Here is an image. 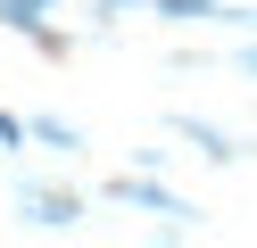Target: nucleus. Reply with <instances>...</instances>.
Returning <instances> with one entry per match:
<instances>
[{"label":"nucleus","mask_w":257,"mask_h":248,"mask_svg":"<svg viewBox=\"0 0 257 248\" xmlns=\"http://www.w3.org/2000/svg\"><path fill=\"white\" fill-rule=\"evenodd\" d=\"M108 198H116V207H133V215H166V223H191V215H199V207H183V198H174L166 182L150 174V165L116 174V182H108Z\"/></svg>","instance_id":"1"},{"label":"nucleus","mask_w":257,"mask_h":248,"mask_svg":"<svg viewBox=\"0 0 257 248\" xmlns=\"http://www.w3.org/2000/svg\"><path fill=\"white\" fill-rule=\"evenodd\" d=\"M0 25L17 33V42H34L42 58H67V33L50 25V0H0Z\"/></svg>","instance_id":"2"},{"label":"nucleus","mask_w":257,"mask_h":248,"mask_svg":"<svg viewBox=\"0 0 257 248\" xmlns=\"http://www.w3.org/2000/svg\"><path fill=\"white\" fill-rule=\"evenodd\" d=\"M25 223L34 231H75L83 223V198L75 190H25Z\"/></svg>","instance_id":"3"},{"label":"nucleus","mask_w":257,"mask_h":248,"mask_svg":"<svg viewBox=\"0 0 257 248\" xmlns=\"http://www.w3.org/2000/svg\"><path fill=\"white\" fill-rule=\"evenodd\" d=\"M174 141H191L207 165H232V157H240V141H232V132H224V124H199V116H174Z\"/></svg>","instance_id":"4"},{"label":"nucleus","mask_w":257,"mask_h":248,"mask_svg":"<svg viewBox=\"0 0 257 248\" xmlns=\"http://www.w3.org/2000/svg\"><path fill=\"white\" fill-rule=\"evenodd\" d=\"M34 141H42V149H67V157H75V149H83V132H75V124H58V116H34Z\"/></svg>","instance_id":"5"},{"label":"nucleus","mask_w":257,"mask_h":248,"mask_svg":"<svg viewBox=\"0 0 257 248\" xmlns=\"http://www.w3.org/2000/svg\"><path fill=\"white\" fill-rule=\"evenodd\" d=\"M25 141H34V116H9V108H0V149H25Z\"/></svg>","instance_id":"6"},{"label":"nucleus","mask_w":257,"mask_h":248,"mask_svg":"<svg viewBox=\"0 0 257 248\" xmlns=\"http://www.w3.org/2000/svg\"><path fill=\"white\" fill-rule=\"evenodd\" d=\"M133 9H158V0H91V17H100V25H116V17H133Z\"/></svg>","instance_id":"7"},{"label":"nucleus","mask_w":257,"mask_h":248,"mask_svg":"<svg viewBox=\"0 0 257 248\" xmlns=\"http://www.w3.org/2000/svg\"><path fill=\"white\" fill-rule=\"evenodd\" d=\"M50 9H58V0H50Z\"/></svg>","instance_id":"8"}]
</instances>
